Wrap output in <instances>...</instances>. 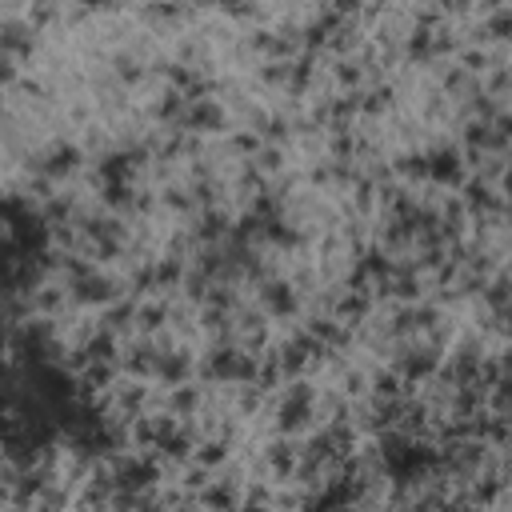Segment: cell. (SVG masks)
<instances>
[{
  "label": "cell",
  "mask_w": 512,
  "mask_h": 512,
  "mask_svg": "<svg viewBox=\"0 0 512 512\" xmlns=\"http://www.w3.org/2000/svg\"><path fill=\"white\" fill-rule=\"evenodd\" d=\"M472 36H476L480 48H488V44H508V40H512V8H488L484 20H480V28H476Z\"/></svg>",
  "instance_id": "9"
},
{
  "label": "cell",
  "mask_w": 512,
  "mask_h": 512,
  "mask_svg": "<svg viewBox=\"0 0 512 512\" xmlns=\"http://www.w3.org/2000/svg\"><path fill=\"white\" fill-rule=\"evenodd\" d=\"M160 360H164V352H160L156 336H132V340L120 344V368H124L132 380L156 376V372H160Z\"/></svg>",
  "instance_id": "4"
},
{
  "label": "cell",
  "mask_w": 512,
  "mask_h": 512,
  "mask_svg": "<svg viewBox=\"0 0 512 512\" xmlns=\"http://www.w3.org/2000/svg\"><path fill=\"white\" fill-rule=\"evenodd\" d=\"M488 412L492 416H512V376H500L492 388H488Z\"/></svg>",
  "instance_id": "16"
},
{
  "label": "cell",
  "mask_w": 512,
  "mask_h": 512,
  "mask_svg": "<svg viewBox=\"0 0 512 512\" xmlns=\"http://www.w3.org/2000/svg\"><path fill=\"white\" fill-rule=\"evenodd\" d=\"M392 176H400V180H424L428 184V152H400L392 160Z\"/></svg>",
  "instance_id": "13"
},
{
  "label": "cell",
  "mask_w": 512,
  "mask_h": 512,
  "mask_svg": "<svg viewBox=\"0 0 512 512\" xmlns=\"http://www.w3.org/2000/svg\"><path fill=\"white\" fill-rule=\"evenodd\" d=\"M172 128H180V132H188V136H200V132H224L228 128V108L220 104V100H196V104H188L184 108V116L172 124Z\"/></svg>",
  "instance_id": "7"
},
{
  "label": "cell",
  "mask_w": 512,
  "mask_h": 512,
  "mask_svg": "<svg viewBox=\"0 0 512 512\" xmlns=\"http://www.w3.org/2000/svg\"><path fill=\"white\" fill-rule=\"evenodd\" d=\"M224 460H228V440H200L196 444V452H192V464H200V468H224Z\"/></svg>",
  "instance_id": "15"
},
{
  "label": "cell",
  "mask_w": 512,
  "mask_h": 512,
  "mask_svg": "<svg viewBox=\"0 0 512 512\" xmlns=\"http://www.w3.org/2000/svg\"><path fill=\"white\" fill-rule=\"evenodd\" d=\"M140 16L148 20V24H172V20H184V16H192L188 8H176V4H160V8H140Z\"/></svg>",
  "instance_id": "17"
},
{
  "label": "cell",
  "mask_w": 512,
  "mask_h": 512,
  "mask_svg": "<svg viewBox=\"0 0 512 512\" xmlns=\"http://www.w3.org/2000/svg\"><path fill=\"white\" fill-rule=\"evenodd\" d=\"M508 448H512V416H508Z\"/></svg>",
  "instance_id": "18"
},
{
  "label": "cell",
  "mask_w": 512,
  "mask_h": 512,
  "mask_svg": "<svg viewBox=\"0 0 512 512\" xmlns=\"http://www.w3.org/2000/svg\"><path fill=\"white\" fill-rule=\"evenodd\" d=\"M192 372H196V360H192V348H172V352H164V360H160V372H156V380L160 384H168V388H176V384H188L192 380Z\"/></svg>",
  "instance_id": "8"
},
{
  "label": "cell",
  "mask_w": 512,
  "mask_h": 512,
  "mask_svg": "<svg viewBox=\"0 0 512 512\" xmlns=\"http://www.w3.org/2000/svg\"><path fill=\"white\" fill-rule=\"evenodd\" d=\"M300 452H304V444L296 440V436H272L264 448H260V456H256V468L264 472V476H272V480H280V484H288V480H296V468H300Z\"/></svg>",
  "instance_id": "2"
},
{
  "label": "cell",
  "mask_w": 512,
  "mask_h": 512,
  "mask_svg": "<svg viewBox=\"0 0 512 512\" xmlns=\"http://www.w3.org/2000/svg\"><path fill=\"white\" fill-rule=\"evenodd\" d=\"M272 416H276L272 424L280 436H300V432L316 428V384H308L304 376L288 380L272 404Z\"/></svg>",
  "instance_id": "1"
},
{
  "label": "cell",
  "mask_w": 512,
  "mask_h": 512,
  "mask_svg": "<svg viewBox=\"0 0 512 512\" xmlns=\"http://www.w3.org/2000/svg\"><path fill=\"white\" fill-rule=\"evenodd\" d=\"M340 392L356 404V400H368V392H372V384H368V372L364 368H356V364H348L344 372H340Z\"/></svg>",
  "instance_id": "14"
},
{
  "label": "cell",
  "mask_w": 512,
  "mask_h": 512,
  "mask_svg": "<svg viewBox=\"0 0 512 512\" xmlns=\"http://www.w3.org/2000/svg\"><path fill=\"white\" fill-rule=\"evenodd\" d=\"M172 320V300H144L136 308V336H156Z\"/></svg>",
  "instance_id": "11"
},
{
  "label": "cell",
  "mask_w": 512,
  "mask_h": 512,
  "mask_svg": "<svg viewBox=\"0 0 512 512\" xmlns=\"http://www.w3.org/2000/svg\"><path fill=\"white\" fill-rule=\"evenodd\" d=\"M136 308H140V304H132V300H116V304H108L104 316H100V328L112 332V336L136 332Z\"/></svg>",
  "instance_id": "12"
},
{
  "label": "cell",
  "mask_w": 512,
  "mask_h": 512,
  "mask_svg": "<svg viewBox=\"0 0 512 512\" xmlns=\"http://www.w3.org/2000/svg\"><path fill=\"white\" fill-rule=\"evenodd\" d=\"M256 308L264 312V316H276V320H292L296 312H300V292L288 284V276H272V280H260L256 288Z\"/></svg>",
  "instance_id": "3"
},
{
  "label": "cell",
  "mask_w": 512,
  "mask_h": 512,
  "mask_svg": "<svg viewBox=\"0 0 512 512\" xmlns=\"http://www.w3.org/2000/svg\"><path fill=\"white\" fill-rule=\"evenodd\" d=\"M200 408H204V392L192 380L164 392V412H172V416H200Z\"/></svg>",
  "instance_id": "10"
},
{
  "label": "cell",
  "mask_w": 512,
  "mask_h": 512,
  "mask_svg": "<svg viewBox=\"0 0 512 512\" xmlns=\"http://www.w3.org/2000/svg\"><path fill=\"white\" fill-rule=\"evenodd\" d=\"M464 180H468V164H464V152L456 144H440L428 152V184L464 188Z\"/></svg>",
  "instance_id": "5"
},
{
  "label": "cell",
  "mask_w": 512,
  "mask_h": 512,
  "mask_svg": "<svg viewBox=\"0 0 512 512\" xmlns=\"http://www.w3.org/2000/svg\"><path fill=\"white\" fill-rule=\"evenodd\" d=\"M80 160H84V152L76 148V144H52V148H44V152H36L32 156V176H44V180H64V176H72L76 168H80Z\"/></svg>",
  "instance_id": "6"
}]
</instances>
